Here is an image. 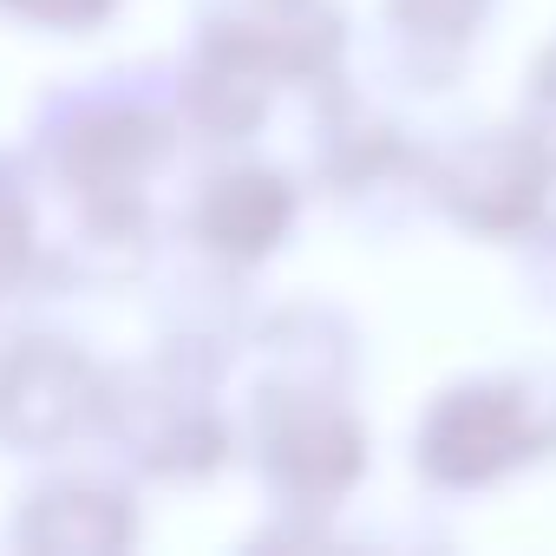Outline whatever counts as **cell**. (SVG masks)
Here are the masks:
<instances>
[{
    "label": "cell",
    "mask_w": 556,
    "mask_h": 556,
    "mask_svg": "<svg viewBox=\"0 0 556 556\" xmlns=\"http://www.w3.org/2000/svg\"><path fill=\"white\" fill-rule=\"evenodd\" d=\"M255 354H262V387H295V393H348L354 367H361L348 315H334L321 302L282 308L262 328Z\"/></svg>",
    "instance_id": "8fae6325"
},
{
    "label": "cell",
    "mask_w": 556,
    "mask_h": 556,
    "mask_svg": "<svg viewBox=\"0 0 556 556\" xmlns=\"http://www.w3.org/2000/svg\"><path fill=\"white\" fill-rule=\"evenodd\" d=\"M197 27L255 53L268 73H282V86L334 79L348 47L334 0H197Z\"/></svg>",
    "instance_id": "52a82bcc"
},
{
    "label": "cell",
    "mask_w": 556,
    "mask_h": 556,
    "mask_svg": "<svg viewBox=\"0 0 556 556\" xmlns=\"http://www.w3.org/2000/svg\"><path fill=\"white\" fill-rule=\"evenodd\" d=\"M112 374L92 367L60 334H21L0 348V445L60 452L79 432H99Z\"/></svg>",
    "instance_id": "8992f818"
},
{
    "label": "cell",
    "mask_w": 556,
    "mask_h": 556,
    "mask_svg": "<svg viewBox=\"0 0 556 556\" xmlns=\"http://www.w3.org/2000/svg\"><path fill=\"white\" fill-rule=\"evenodd\" d=\"M530 118L556 138V47L530 66Z\"/></svg>",
    "instance_id": "e0dca14e"
},
{
    "label": "cell",
    "mask_w": 556,
    "mask_h": 556,
    "mask_svg": "<svg viewBox=\"0 0 556 556\" xmlns=\"http://www.w3.org/2000/svg\"><path fill=\"white\" fill-rule=\"evenodd\" d=\"M255 452L275 497L302 517L334 510L367 471V432L341 406V393L255 387Z\"/></svg>",
    "instance_id": "5b68a950"
},
{
    "label": "cell",
    "mask_w": 556,
    "mask_h": 556,
    "mask_svg": "<svg viewBox=\"0 0 556 556\" xmlns=\"http://www.w3.org/2000/svg\"><path fill=\"white\" fill-rule=\"evenodd\" d=\"M40 275V210L27 197L21 157L0 151V302H14Z\"/></svg>",
    "instance_id": "5bb4252c"
},
{
    "label": "cell",
    "mask_w": 556,
    "mask_h": 556,
    "mask_svg": "<svg viewBox=\"0 0 556 556\" xmlns=\"http://www.w3.org/2000/svg\"><path fill=\"white\" fill-rule=\"evenodd\" d=\"M131 536H138V504L92 478L40 484L14 517V543H27L40 556H112Z\"/></svg>",
    "instance_id": "30bf717a"
},
{
    "label": "cell",
    "mask_w": 556,
    "mask_h": 556,
    "mask_svg": "<svg viewBox=\"0 0 556 556\" xmlns=\"http://www.w3.org/2000/svg\"><path fill=\"white\" fill-rule=\"evenodd\" d=\"M177 125V105L157 112L144 99H53L40 118V151L73 210L144 203V184L164 164Z\"/></svg>",
    "instance_id": "277c9868"
},
{
    "label": "cell",
    "mask_w": 556,
    "mask_h": 556,
    "mask_svg": "<svg viewBox=\"0 0 556 556\" xmlns=\"http://www.w3.org/2000/svg\"><path fill=\"white\" fill-rule=\"evenodd\" d=\"M426 197H432L458 229L523 242L536 223H549V197H556V138H549L536 118L458 131L452 144L426 151Z\"/></svg>",
    "instance_id": "3957f363"
},
{
    "label": "cell",
    "mask_w": 556,
    "mask_h": 556,
    "mask_svg": "<svg viewBox=\"0 0 556 556\" xmlns=\"http://www.w3.org/2000/svg\"><path fill=\"white\" fill-rule=\"evenodd\" d=\"M223 367H229V341L177 334L157 361H138V367L112 374L99 432H112V445L144 478H164V484L216 478L236 452V426L210 400Z\"/></svg>",
    "instance_id": "6da1fadb"
},
{
    "label": "cell",
    "mask_w": 556,
    "mask_h": 556,
    "mask_svg": "<svg viewBox=\"0 0 556 556\" xmlns=\"http://www.w3.org/2000/svg\"><path fill=\"white\" fill-rule=\"evenodd\" d=\"M295 216H302V184L289 170L236 164V170H216L197 190L190 229H197V242L223 268H249V262H262L275 242L295 229Z\"/></svg>",
    "instance_id": "ba28073f"
},
{
    "label": "cell",
    "mask_w": 556,
    "mask_h": 556,
    "mask_svg": "<svg viewBox=\"0 0 556 556\" xmlns=\"http://www.w3.org/2000/svg\"><path fill=\"white\" fill-rule=\"evenodd\" d=\"M523 275H530L536 302L556 308V229H549V223H536V229L523 236Z\"/></svg>",
    "instance_id": "2e32d148"
},
{
    "label": "cell",
    "mask_w": 556,
    "mask_h": 556,
    "mask_svg": "<svg viewBox=\"0 0 556 556\" xmlns=\"http://www.w3.org/2000/svg\"><path fill=\"white\" fill-rule=\"evenodd\" d=\"M275 86H282V73H268L255 53L203 34L197 53H190V66L177 73L170 105H177V118L197 138H210V144H249L275 118Z\"/></svg>",
    "instance_id": "9c48e42d"
},
{
    "label": "cell",
    "mask_w": 556,
    "mask_h": 556,
    "mask_svg": "<svg viewBox=\"0 0 556 556\" xmlns=\"http://www.w3.org/2000/svg\"><path fill=\"white\" fill-rule=\"evenodd\" d=\"M151 203H105V210H73V229L60 242V275L73 282H138L151 268Z\"/></svg>",
    "instance_id": "4fadbf2b"
},
{
    "label": "cell",
    "mask_w": 556,
    "mask_h": 556,
    "mask_svg": "<svg viewBox=\"0 0 556 556\" xmlns=\"http://www.w3.org/2000/svg\"><path fill=\"white\" fill-rule=\"evenodd\" d=\"M118 0H0V14H21V21H40V27H66V34H86L99 21H112Z\"/></svg>",
    "instance_id": "9a60e30c"
},
{
    "label": "cell",
    "mask_w": 556,
    "mask_h": 556,
    "mask_svg": "<svg viewBox=\"0 0 556 556\" xmlns=\"http://www.w3.org/2000/svg\"><path fill=\"white\" fill-rule=\"evenodd\" d=\"M556 452L549 380H465L419 419V471L439 491H478Z\"/></svg>",
    "instance_id": "7a4b0ae2"
},
{
    "label": "cell",
    "mask_w": 556,
    "mask_h": 556,
    "mask_svg": "<svg viewBox=\"0 0 556 556\" xmlns=\"http://www.w3.org/2000/svg\"><path fill=\"white\" fill-rule=\"evenodd\" d=\"M484 14H491V0H387V27L400 40L406 79H419L426 92L452 86Z\"/></svg>",
    "instance_id": "7c38bea8"
}]
</instances>
